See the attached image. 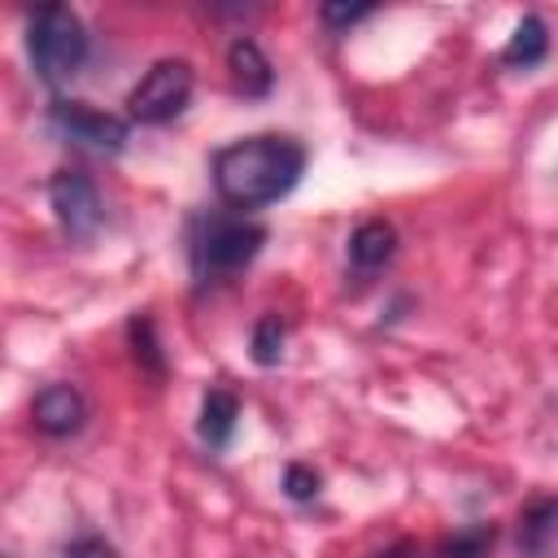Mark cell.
Listing matches in <instances>:
<instances>
[{
	"label": "cell",
	"mask_w": 558,
	"mask_h": 558,
	"mask_svg": "<svg viewBox=\"0 0 558 558\" xmlns=\"http://www.w3.org/2000/svg\"><path fill=\"white\" fill-rule=\"evenodd\" d=\"M305 174V144L292 135H248L214 153V187L231 209H262L288 196Z\"/></svg>",
	"instance_id": "6da1fadb"
},
{
	"label": "cell",
	"mask_w": 558,
	"mask_h": 558,
	"mask_svg": "<svg viewBox=\"0 0 558 558\" xmlns=\"http://www.w3.org/2000/svg\"><path fill=\"white\" fill-rule=\"evenodd\" d=\"M26 52H31L35 74L48 87L70 83L83 70V61H87L83 17L70 4H44V9H35L31 13V26H26Z\"/></svg>",
	"instance_id": "7a4b0ae2"
},
{
	"label": "cell",
	"mask_w": 558,
	"mask_h": 558,
	"mask_svg": "<svg viewBox=\"0 0 558 558\" xmlns=\"http://www.w3.org/2000/svg\"><path fill=\"white\" fill-rule=\"evenodd\" d=\"M262 244H266V227L235 218V214H214L192 235V266L201 279L235 275L262 253Z\"/></svg>",
	"instance_id": "3957f363"
},
{
	"label": "cell",
	"mask_w": 558,
	"mask_h": 558,
	"mask_svg": "<svg viewBox=\"0 0 558 558\" xmlns=\"http://www.w3.org/2000/svg\"><path fill=\"white\" fill-rule=\"evenodd\" d=\"M192 87H196V74H192V61L183 57H161L144 70V78L126 92V118L140 122V126H161L170 118H179L192 100Z\"/></svg>",
	"instance_id": "277c9868"
},
{
	"label": "cell",
	"mask_w": 558,
	"mask_h": 558,
	"mask_svg": "<svg viewBox=\"0 0 558 558\" xmlns=\"http://www.w3.org/2000/svg\"><path fill=\"white\" fill-rule=\"evenodd\" d=\"M48 201H52V214L70 240H92L105 222L100 192L83 170H57L48 183Z\"/></svg>",
	"instance_id": "5b68a950"
},
{
	"label": "cell",
	"mask_w": 558,
	"mask_h": 558,
	"mask_svg": "<svg viewBox=\"0 0 558 558\" xmlns=\"http://www.w3.org/2000/svg\"><path fill=\"white\" fill-rule=\"evenodd\" d=\"M48 118L65 140H74L92 153H122L126 148V122L113 113H100L83 100H52Z\"/></svg>",
	"instance_id": "8992f818"
},
{
	"label": "cell",
	"mask_w": 558,
	"mask_h": 558,
	"mask_svg": "<svg viewBox=\"0 0 558 558\" xmlns=\"http://www.w3.org/2000/svg\"><path fill=\"white\" fill-rule=\"evenodd\" d=\"M31 423H35V432H44L52 440H65V436L83 432V423H87V397L74 384H48L31 401Z\"/></svg>",
	"instance_id": "52a82bcc"
},
{
	"label": "cell",
	"mask_w": 558,
	"mask_h": 558,
	"mask_svg": "<svg viewBox=\"0 0 558 558\" xmlns=\"http://www.w3.org/2000/svg\"><path fill=\"white\" fill-rule=\"evenodd\" d=\"M392 253H397V231H392V222L366 218V222L353 227V235H349V266H353V275H375V270H384V266L392 262Z\"/></svg>",
	"instance_id": "ba28073f"
},
{
	"label": "cell",
	"mask_w": 558,
	"mask_h": 558,
	"mask_svg": "<svg viewBox=\"0 0 558 558\" xmlns=\"http://www.w3.org/2000/svg\"><path fill=\"white\" fill-rule=\"evenodd\" d=\"M227 70H231V83L240 96H266L275 87V70H270L266 52L244 35L227 48Z\"/></svg>",
	"instance_id": "9c48e42d"
},
{
	"label": "cell",
	"mask_w": 558,
	"mask_h": 558,
	"mask_svg": "<svg viewBox=\"0 0 558 558\" xmlns=\"http://www.w3.org/2000/svg\"><path fill=\"white\" fill-rule=\"evenodd\" d=\"M554 536H558V497H536V501H527L523 514H519V549H523L527 558H536V554L549 549Z\"/></svg>",
	"instance_id": "30bf717a"
},
{
	"label": "cell",
	"mask_w": 558,
	"mask_h": 558,
	"mask_svg": "<svg viewBox=\"0 0 558 558\" xmlns=\"http://www.w3.org/2000/svg\"><path fill=\"white\" fill-rule=\"evenodd\" d=\"M235 418H240V401L227 388H209L201 401V440L209 449H222L235 436Z\"/></svg>",
	"instance_id": "8fae6325"
},
{
	"label": "cell",
	"mask_w": 558,
	"mask_h": 558,
	"mask_svg": "<svg viewBox=\"0 0 558 558\" xmlns=\"http://www.w3.org/2000/svg\"><path fill=\"white\" fill-rule=\"evenodd\" d=\"M545 52H549V31H545V22H541L536 13H527V17L514 26V35H510L501 61L514 65V70H527V65L545 61Z\"/></svg>",
	"instance_id": "7c38bea8"
},
{
	"label": "cell",
	"mask_w": 558,
	"mask_h": 558,
	"mask_svg": "<svg viewBox=\"0 0 558 558\" xmlns=\"http://www.w3.org/2000/svg\"><path fill=\"white\" fill-rule=\"evenodd\" d=\"M493 549H497V523H466L453 536H445L432 558H493Z\"/></svg>",
	"instance_id": "4fadbf2b"
},
{
	"label": "cell",
	"mask_w": 558,
	"mask_h": 558,
	"mask_svg": "<svg viewBox=\"0 0 558 558\" xmlns=\"http://www.w3.org/2000/svg\"><path fill=\"white\" fill-rule=\"evenodd\" d=\"M283 336H288V327H283L279 314L257 318V327H253V362L257 366H275L283 357Z\"/></svg>",
	"instance_id": "5bb4252c"
},
{
	"label": "cell",
	"mask_w": 558,
	"mask_h": 558,
	"mask_svg": "<svg viewBox=\"0 0 558 558\" xmlns=\"http://www.w3.org/2000/svg\"><path fill=\"white\" fill-rule=\"evenodd\" d=\"M131 344H135V357L153 371V375H161V349H157V340H153V318H131Z\"/></svg>",
	"instance_id": "9a60e30c"
},
{
	"label": "cell",
	"mask_w": 558,
	"mask_h": 558,
	"mask_svg": "<svg viewBox=\"0 0 558 558\" xmlns=\"http://www.w3.org/2000/svg\"><path fill=\"white\" fill-rule=\"evenodd\" d=\"M283 488H288L292 501H314V497H318V471L292 462V466L283 471Z\"/></svg>",
	"instance_id": "2e32d148"
},
{
	"label": "cell",
	"mask_w": 558,
	"mask_h": 558,
	"mask_svg": "<svg viewBox=\"0 0 558 558\" xmlns=\"http://www.w3.org/2000/svg\"><path fill=\"white\" fill-rule=\"evenodd\" d=\"M61 558H118V549L105 536H74Z\"/></svg>",
	"instance_id": "e0dca14e"
},
{
	"label": "cell",
	"mask_w": 558,
	"mask_h": 558,
	"mask_svg": "<svg viewBox=\"0 0 558 558\" xmlns=\"http://www.w3.org/2000/svg\"><path fill=\"white\" fill-rule=\"evenodd\" d=\"M371 13V4H323V22L327 26H353Z\"/></svg>",
	"instance_id": "ac0fdd59"
},
{
	"label": "cell",
	"mask_w": 558,
	"mask_h": 558,
	"mask_svg": "<svg viewBox=\"0 0 558 558\" xmlns=\"http://www.w3.org/2000/svg\"><path fill=\"white\" fill-rule=\"evenodd\" d=\"M410 554V541H401V545H392L388 554H375V558H405Z\"/></svg>",
	"instance_id": "d6986e66"
}]
</instances>
